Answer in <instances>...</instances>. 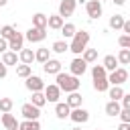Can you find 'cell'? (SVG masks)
Listing matches in <instances>:
<instances>
[{"instance_id": "obj_24", "label": "cell", "mask_w": 130, "mask_h": 130, "mask_svg": "<svg viewBox=\"0 0 130 130\" xmlns=\"http://www.w3.org/2000/svg\"><path fill=\"white\" fill-rule=\"evenodd\" d=\"M51 51L57 53V55H63L65 51H69V43H67V41H55V43L51 45Z\"/></svg>"}, {"instance_id": "obj_42", "label": "cell", "mask_w": 130, "mask_h": 130, "mask_svg": "<svg viewBox=\"0 0 130 130\" xmlns=\"http://www.w3.org/2000/svg\"><path fill=\"white\" fill-rule=\"evenodd\" d=\"M124 35H130V20H124V26H122Z\"/></svg>"}, {"instance_id": "obj_16", "label": "cell", "mask_w": 130, "mask_h": 130, "mask_svg": "<svg viewBox=\"0 0 130 130\" xmlns=\"http://www.w3.org/2000/svg\"><path fill=\"white\" fill-rule=\"evenodd\" d=\"M0 120H2V126H4L6 130H12V128H16V126H18L16 118H14L10 112H4V114H0Z\"/></svg>"}, {"instance_id": "obj_50", "label": "cell", "mask_w": 130, "mask_h": 130, "mask_svg": "<svg viewBox=\"0 0 130 130\" xmlns=\"http://www.w3.org/2000/svg\"><path fill=\"white\" fill-rule=\"evenodd\" d=\"M95 130H100V128H95Z\"/></svg>"}, {"instance_id": "obj_6", "label": "cell", "mask_w": 130, "mask_h": 130, "mask_svg": "<svg viewBox=\"0 0 130 130\" xmlns=\"http://www.w3.org/2000/svg\"><path fill=\"white\" fill-rule=\"evenodd\" d=\"M85 10H87V16H89L91 20L100 18V16H102V12H104V8H102V2H100V0H87V2H85Z\"/></svg>"}, {"instance_id": "obj_23", "label": "cell", "mask_w": 130, "mask_h": 130, "mask_svg": "<svg viewBox=\"0 0 130 130\" xmlns=\"http://www.w3.org/2000/svg\"><path fill=\"white\" fill-rule=\"evenodd\" d=\"M93 89H95L98 93H104V91H108V89H110V81H108V77L93 79Z\"/></svg>"}, {"instance_id": "obj_15", "label": "cell", "mask_w": 130, "mask_h": 130, "mask_svg": "<svg viewBox=\"0 0 130 130\" xmlns=\"http://www.w3.org/2000/svg\"><path fill=\"white\" fill-rule=\"evenodd\" d=\"M69 112H71V108L67 106V102H57V104H55V116H57L59 120L69 118Z\"/></svg>"}, {"instance_id": "obj_5", "label": "cell", "mask_w": 130, "mask_h": 130, "mask_svg": "<svg viewBox=\"0 0 130 130\" xmlns=\"http://www.w3.org/2000/svg\"><path fill=\"white\" fill-rule=\"evenodd\" d=\"M69 71H71V75H75V77H81L85 71H87V63L83 61V57H75L71 63H69Z\"/></svg>"}, {"instance_id": "obj_9", "label": "cell", "mask_w": 130, "mask_h": 130, "mask_svg": "<svg viewBox=\"0 0 130 130\" xmlns=\"http://www.w3.org/2000/svg\"><path fill=\"white\" fill-rule=\"evenodd\" d=\"M24 85H26L28 91H43V89H45V81H43L39 75H28L26 81H24Z\"/></svg>"}, {"instance_id": "obj_19", "label": "cell", "mask_w": 130, "mask_h": 130, "mask_svg": "<svg viewBox=\"0 0 130 130\" xmlns=\"http://www.w3.org/2000/svg\"><path fill=\"white\" fill-rule=\"evenodd\" d=\"M67 106L69 108H81V102H83V98H81V93L79 91H71L69 95H67Z\"/></svg>"}, {"instance_id": "obj_48", "label": "cell", "mask_w": 130, "mask_h": 130, "mask_svg": "<svg viewBox=\"0 0 130 130\" xmlns=\"http://www.w3.org/2000/svg\"><path fill=\"white\" fill-rule=\"evenodd\" d=\"M128 81H130V75H128Z\"/></svg>"}, {"instance_id": "obj_22", "label": "cell", "mask_w": 130, "mask_h": 130, "mask_svg": "<svg viewBox=\"0 0 130 130\" xmlns=\"http://www.w3.org/2000/svg\"><path fill=\"white\" fill-rule=\"evenodd\" d=\"M2 63L8 67V65H16L18 63V53H14V51H4L2 53Z\"/></svg>"}, {"instance_id": "obj_14", "label": "cell", "mask_w": 130, "mask_h": 130, "mask_svg": "<svg viewBox=\"0 0 130 130\" xmlns=\"http://www.w3.org/2000/svg\"><path fill=\"white\" fill-rule=\"evenodd\" d=\"M63 24H65V18H63V16H59V14H51V16H47V26H49V28H53V30H61Z\"/></svg>"}, {"instance_id": "obj_20", "label": "cell", "mask_w": 130, "mask_h": 130, "mask_svg": "<svg viewBox=\"0 0 130 130\" xmlns=\"http://www.w3.org/2000/svg\"><path fill=\"white\" fill-rule=\"evenodd\" d=\"M102 65L106 67V71H114V69H118V57L116 55H106L104 57V61H102Z\"/></svg>"}, {"instance_id": "obj_1", "label": "cell", "mask_w": 130, "mask_h": 130, "mask_svg": "<svg viewBox=\"0 0 130 130\" xmlns=\"http://www.w3.org/2000/svg\"><path fill=\"white\" fill-rule=\"evenodd\" d=\"M55 81H57V85L61 87V91H65V93L77 91L79 85H81L79 77H75V75H71V73H63V71H59V73L55 75Z\"/></svg>"}, {"instance_id": "obj_29", "label": "cell", "mask_w": 130, "mask_h": 130, "mask_svg": "<svg viewBox=\"0 0 130 130\" xmlns=\"http://www.w3.org/2000/svg\"><path fill=\"white\" fill-rule=\"evenodd\" d=\"M30 104H35L37 108H43L47 104V98L43 91H32V98H30Z\"/></svg>"}, {"instance_id": "obj_36", "label": "cell", "mask_w": 130, "mask_h": 130, "mask_svg": "<svg viewBox=\"0 0 130 130\" xmlns=\"http://www.w3.org/2000/svg\"><path fill=\"white\" fill-rule=\"evenodd\" d=\"M14 32H16V28H14V26H10V24H4V26L0 28V37H2V39H6V41H8Z\"/></svg>"}, {"instance_id": "obj_27", "label": "cell", "mask_w": 130, "mask_h": 130, "mask_svg": "<svg viewBox=\"0 0 130 130\" xmlns=\"http://www.w3.org/2000/svg\"><path fill=\"white\" fill-rule=\"evenodd\" d=\"M16 75L22 77V79H26L28 75H32V67L26 65V63H20V65H16Z\"/></svg>"}, {"instance_id": "obj_8", "label": "cell", "mask_w": 130, "mask_h": 130, "mask_svg": "<svg viewBox=\"0 0 130 130\" xmlns=\"http://www.w3.org/2000/svg\"><path fill=\"white\" fill-rule=\"evenodd\" d=\"M20 114H22L24 120H39V116H41V108H37L35 104L28 102V104H22Z\"/></svg>"}, {"instance_id": "obj_40", "label": "cell", "mask_w": 130, "mask_h": 130, "mask_svg": "<svg viewBox=\"0 0 130 130\" xmlns=\"http://www.w3.org/2000/svg\"><path fill=\"white\" fill-rule=\"evenodd\" d=\"M4 51H8V41H6V39H2V37H0V55H2V53H4Z\"/></svg>"}, {"instance_id": "obj_33", "label": "cell", "mask_w": 130, "mask_h": 130, "mask_svg": "<svg viewBox=\"0 0 130 130\" xmlns=\"http://www.w3.org/2000/svg\"><path fill=\"white\" fill-rule=\"evenodd\" d=\"M91 77L93 79H100V77H108V71L104 65H93L91 67Z\"/></svg>"}, {"instance_id": "obj_35", "label": "cell", "mask_w": 130, "mask_h": 130, "mask_svg": "<svg viewBox=\"0 0 130 130\" xmlns=\"http://www.w3.org/2000/svg\"><path fill=\"white\" fill-rule=\"evenodd\" d=\"M14 108V102L10 100V98H0V112L4 114V112H10Z\"/></svg>"}, {"instance_id": "obj_21", "label": "cell", "mask_w": 130, "mask_h": 130, "mask_svg": "<svg viewBox=\"0 0 130 130\" xmlns=\"http://www.w3.org/2000/svg\"><path fill=\"white\" fill-rule=\"evenodd\" d=\"M49 59H51V49L41 47V49H37V51H35V61L45 63V61H49Z\"/></svg>"}, {"instance_id": "obj_10", "label": "cell", "mask_w": 130, "mask_h": 130, "mask_svg": "<svg viewBox=\"0 0 130 130\" xmlns=\"http://www.w3.org/2000/svg\"><path fill=\"white\" fill-rule=\"evenodd\" d=\"M69 118H71L75 124H85V122L89 120V112H87V110H83V108H71Z\"/></svg>"}, {"instance_id": "obj_45", "label": "cell", "mask_w": 130, "mask_h": 130, "mask_svg": "<svg viewBox=\"0 0 130 130\" xmlns=\"http://www.w3.org/2000/svg\"><path fill=\"white\" fill-rule=\"evenodd\" d=\"M8 4V0H0V6H6Z\"/></svg>"}, {"instance_id": "obj_43", "label": "cell", "mask_w": 130, "mask_h": 130, "mask_svg": "<svg viewBox=\"0 0 130 130\" xmlns=\"http://www.w3.org/2000/svg\"><path fill=\"white\" fill-rule=\"evenodd\" d=\"M118 130H130V124H128V122H120Z\"/></svg>"}, {"instance_id": "obj_31", "label": "cell", "mask_w": 130, "mask_h": 130, "mask_svg": "<svg viewBox=\"0 0 130 130\" xmlns=\"http://www.w3.org/2000/svg\"><path fill=\"white\" fill-rule=\"evenodd\" d=\"M32 26L47 28V14H43V12H37V14L32 16Z\"/></svg>"}, {"instance_id": "obj_41", "label": "cell", "mask_w": 130, "mask_h": 130, "mask_svg": "<svg viewBox=\"0 0 130 130\" xmlns=\"http://www.w3.org/2000/svg\"><path fill=\"white\" fill-rule=\"evenodd\" d=\"M6 73H8V67L0 61V79H4V77H6Z\"/></svg>"}, {"instance_id": "obj_34", "label": "cell", "mask_w": 130, "mask_h": 130, "mask_svg": "<svg viewBox=\"0 0 130 130\" xmlns=\"http://www.w3.org/2000/svg\"><path fill=\"white\" fill-rule=\"evenodd\" d=\"M120 65H130V49H120V53L116 55Z\"/></svg>"}, {"instance_id": "obj_39", "label": "cell", "mask_w": 130, "mask_h": 130, "mask_svg": "<svg viewBox=\"0 0 130 130\" xmlns=\"http://www.w3.org/2000/svg\"><path fill=\"white\" fill-rule=\"evenodd\" d=\"M120 106H122V108H130V93H124V95H122Z\"/></svg>"}, {"instance_id": "obj_28", "label": "cell", "mask_w": 130, "mask_h": 130, "mask_svg": "<svg viewBox=\"0 0 130 130\" xmlns=\"http://www.w3.org/2000/svg\"><path fill=\"white\" fill-rule=\"evenodd\" d=\"M108 93H110V100L120 102V100H122V95H124V89H122V85H110Z\"/></svg>"}, {"instance_id": "obj_30", "label": "cell", "mask_w": 130, "mask_h": 130, "mask_svg": "<svg viewBox=\"0 0 130 130\" xmlns=\"http://www.w3.org/2000/svg\"><path fill=\"white\" fill-rule=\"evenodd\" d=\"M18 128L20 130H41V124H39V120H22L18 124Z\"/></svg>"}, {"instance_id": "obj_13", "label": "cell", "mask_w": 130, "mask_h": 130, "mask_svg": "<svg viewBox=\"0 0 130 130\" xmlns=\"http://www.w3.org/2000/svg\"><path fill=\"white\" fill-rule=\"evenodd\" d=\"M61 61L59 59H49V61H45L43 63V71L47 73V75H57L59 71H61Z\"/></svg>"}, {"instance_id": "obj_32", "label": "cell", "mask_w": 130, "mask_h": 130, "mask_svg": "<svg viewBox=\"0 0 130 130\" xmlns=\"http://www.w3.org/2000/svg\"><path fill=\"white\" fill-rule=\"evenodd\" d=\"M122 26H124V16L114 14V16L110 18V28H114V30H122Z\"/></svg>"}, {"instance_id": "obj_7", "label": "cell", "mask_w": 130, "mask_h": 130, "mask_svg": "<svg viewBox=\"0 0 130 130\" xmlns=\"http://www.w3.org/2000/svg\"><path fill=\"white\" fill-rule=\"evenodd\" d=\"M43 93H45L47 102H51V104H57V102H59V98H61V87H59L57 83H49V85H45Z\"/></svg>"}, {"instance_id": "obj_49", "label": "cell", "mask_w": 130, "mask_h": 130, "mask_svg": "<svg viewBox=\"0 0 130 130\" xmlns=\"http://www.w3.org/2000/svg\"><path fill=\"white\" fill-rule=\"evenodd\" d=\"M100 2H106V0H100Z\"/></svg>"}, {"instance_id": "obj_18", "label": "cell", "mask_w": 130, "mask_h": 130, "mask_svg": "<svg viewBox=\"0 0 130 130\" xmlns=\"http://www.w3.org/2000/svg\"><path fill=\"white\" fill-rule=\"evenodd\" d=\"M120 110H122V106H120V102H116V100H110L106 106H104V112L108 114V116H118L120 114Z\"/></svg>"}, {"instance_id": "obj_47", "label": "cell", "mask_w": 130, "mask_h": 130, "mask_svg": "<svg viewBox=\"0 0 130 130\" xmlns=\"http://www.w3.org/2000/svg\"><path fill=\"white\" fill-rule=\"evenodd\" d=\"M12 130H20V128H18V126H16V128H12Z\"/></svg>"}, {"instance_id": "obj_4", "label": "cell", "mask_w": 130, "mask_h": 130, "mask_svg": "<svg viewBox=\"0 0 130 130\" xmlns=\"http://www.w3.org/2000/svg\"><path fill=\"white\" fill-rule=\"evenodd\" d=\"M108 81H110V85H122V83H126V81H128V71H126L124 67H118V69L110 71Z\"/></svg>"}, {"instance_id": "obj_25", "label": "cell", "mask_w": 130, "mask_h": 130, "mask_svg": "<svg viewBox=\"0 0 130 130\" xmlns=\"http://www.w3.org/2000/svg\"><path fill=\"white\" fill-rule=\"evenodd\" d=\"M77 32V28H75V24L73 22H65L63 26H61V35L65 37V39H73V35Z\"/></svg>"}, {"instance_id": "obj_12", "label": "cell", "mask_w": 130, "mask_h": 130, "mask_svg": "<svg viewBox=\"0 0 130 130\" xmlns=\"http://www.w3.org/2000/svg\"><path fill=\"white\" fill-rule=\"evenodd\" d=\"M22 47H24V35H22V32H14V35L8 39V49L14 51V53H18Z\"/></svg>"}, {"instance_id": "obj_26", "label": "cell", "mask_w": 130, "mask_h": 130, "mask_svg": "<svg viewBox=\"0 0 130 130\" xmlns=\"http://www.w3.org/2000/svg\"><path fill=\"white\" fill-rule=\"evenodd\" d=\"M81 57H83V61L89 65V63H95L98 61V49H85L83 53H81Z\"/></svg>"}, {"instance_id": "obj_44", "label": "cell", "mask_w": 130, "mask_h": 130, "mask_svg": "<svg viewBox=\"0 0 130 130\" xmlns=\"http://www.w3.org/2000/svg\"><path fill=\"white\" fill-rule=\"evenodd\" d=\"M112 2H114L116 6H124V4H126V0H112Z\"/></svg>"}, {"instance_id": "obj_11", "label": "cell", "mask_w": 130, "mask_h": 130, "mask_svg": "<svg viewBox=\"0 0 130 130\" xmlns=\"http://www.w3.org/2000/svg\"><path fill=\"white\" fill-rule=\"evenodd\" d=\"M75 6H77V0H61L59 2V16L67 18L75 12Z\"/></svg>"}, {"instance_id": "obj_3", "label": "cell", "mask_w": 130, "mask_h": 130, "mask_svg": "<svg viewBox=\"0 0 130 130\" xmlns=\"http://www.w3.org/2000/svg\"><path fill=\"white\" fill-rule=\"evenodd\" d=\"M47 39V28H39V26H30L26 32H24V41H30V43H41Z\"/></svg>"}, {"instance_id": "obj_2", "label": "cell", "mask_w": 130, "mask_h": 130, "mask_svg": "<svg viewBox=\"0 0 130 130\" xmlns=\"http://www.w3.org/2000/svg\"><path fill=\"white\" fill-rule=\"evenodd\" d=\"M87 43H89V32L87 30H77L69 43V51L75 53V55H81L85 49H87Z\"/></svg>"}, {"instance_id": "obj_51", "label": "cell", "mask_w": 130, "mask_h": 130, "mask_svg": "<svg viewBox=\"0 0 130 130\" xmlns=\"http://www.w3.org/2000/svg\"><path fill=\"white\" fill-rule=\"evenodd\" d=\"M0 114H2V112H0Z\"/></svg>"}, {"instance_id": "obj_38", "label": "cell", "mask_w": 130, "mask_h": 130, "mask_svg": "<svg viewBox=\"0 0 130 130\" xmlns=\"http://www.w3.org/2000/svg\"><path fill=\"white\" fill-rule=\"evenodd\" d=\"M118 116H120V120H122V122H128V124H130V108H122Z\"/></svg>"}, {"instance_id": "obj_46", "label": "cell", "mask_w": 130, "mask_h": 130, "mask_svg": "<svg viewBox=\"0 0 130 130\" xmlns=\"http://www.w3.org/2000/svg\"><path fill=\"white\" fill-rule=\"evenodd\" d=\"M71 130H81V128H79V126H75V128H71Z\"/></svg>"}, {"instance_id": "obj_37", "label": "cell", "mask_w": 130, "mask_h": 130, "mask_svg": "<svg viewBox=\"0 0 130 130\" xmlns=\"http://www.w3.org/2000/svg\"><path fill=\"white\" fill-rule=\"evenodd\" d=\"M118 45H120L122 49H130V35H120Z\"/></svg>"}, {"instance_id": "obj_52", "label": "cell", "mask_w": 130, "mask_h": 130, "mask_svg": "<svg viewBox=\"0 0 130 130\" xmlns=\"http://www.w3.org/2000/svg\"><path fill=\"white\" fill-rule=\"evenodd\" d=\"M0 98H2V95H0Z\"/></svg>"}, {"instance_id": "obj_17", "label": "cell", "mask_w": 130, "mask_h": 130, "mask_svg": "<svg viewBox=\"0 0 130 130\" xmlns=\"http://www.w3.org/2000/svg\"><path fill=\"white\" fill-rule=\"evenodd\" d=\"M18 61H20V63L30 65V63L35 61V51H32V49H24V47H22V49L18 51Z\"/></svg>"}]
</instances>
